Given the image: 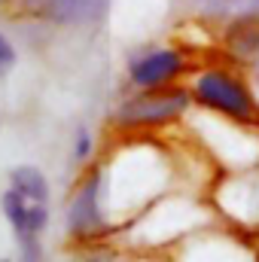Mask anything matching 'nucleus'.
Returning <instances> with one entry per match:
<instances>
[{
    "label": "nucleus",
    "instance_id": "obj_7",
    "mask_svg": "<svg viewBox=\"0 0 259 262\" xmlns=\"http://www.w3.org/2000/svg\"><path fill=\"white\" fill-rule=\"evenodd\" d=\"M9 186L18 189V192H28V195H37V198H46L49 201V183L43 177V171H37L34 165H21L9 174Z\"/></svg>",
    "mask_w": 259,
    "mask_h": 262
},
{
    "label": "nucleus",
    "instance_id": "obj_10",
    "mask_svg": "<svg viewBox=\"0 0 259 262\" xmlns=\"http://www.w3.org/2000/svg\"><path fill=\"white\" fill-rule=\"evenodd\" d=\"M0 262H9V259H0Z\"/></svg>",
    "mask_w": 259,
    "mask_h": 262
},
{
    "label": "nucleus",
    "instance_id": "obj_8",
    "mask_svg": "<svg viewBox=\"0 0 259 262\" xmlns=\"http://www.w3.org/2000/svg\"><path fill=\"white\" fill-rule=\"evenodd\" d=\"M12 64H15V49H12V43L0 34V73H6Z\"/></svg>",
    "mask_w": 259,
    "mask_h": 262
},
{
    "label": "nucleus",
    "instance_id": "obj_2",
    "mask_svg": "<svg viewBox=\"0 0 259 262\" xmlns=\"http://www.w3.org/2000/svg\"><path fill=\"white\" fill-rule=\"evenodd\" d=\"M186 92L180 89H162V92H143L125 101V107L119 110L125 125H156V122H168L174 116H180L186 110Z\"/></svg>",
    "mask_w": 259,
    "mask_h": 262
},
{
    "label": "nucleus",
    "instance_id": "obj_6",
    "mask_svg": "<svg viewBox=\"0 0 259 262\" xmlns=\"http://www.w3.org/2000/svg\"><path fill=\"white\" fill-rule=\"evenodd\" d=\"M98 186L101 177H92L89 183L79 186L76 198L70 201V229L76 235H92L95 229H101V210H98Z\"/></svg>",
    "mask_w": 259,
    "mask_h": 262
},
{
    "label": "nucleus",
    "instance_id": "obj_11",
    "mask_svg": "<svg viewBox=\"0 0 259 262\" xmlns=\"http://www.w3.org/2000/svg\"><path fill=\"white\" fill-rule=\"evenodd\" d=\"M0 3H3V0H0Z\"/></svg>",
    "mask_w": 259,
    "mask_h": 262
},
{
    "label": "nucleus",
    "instance_id": "obj_3",
    "mask_svg": "<svg viewBox=\"0 0 259 262\" xmlns=\"http://www.w3.org/2000/svg\"><path fill=\"white\" fill-rule=\"evenodd\" d=\"M3 213L9 220V226L15 229L18 241L25 238H37L46 223H49V201L37 195H28V192H18V189H6L3 195Z\"/></svg>",
    "mask_w": 259,
    "mask_h": 262
},
{
    "label": "nucleus",
    "instance_id": "obj_1",
    "mask_svg": "<svg viewBox=\"0 0 259 262\" xmlns=\"http://www.w3.org/2000/svg\"><path fill=\"white\" fill-rule=\"evenodd\" d=\"M195 98H198L201 104H207V107L226 113V116H235V119H247L250 110H253V101H250L247 89H244L238 79H232V76H226V73H217V70L198 76V82H195Z\"/></svg>",
    "mask_w": 259,
    "mask_h": 262
},
{
    "label": "nucleus",
    "instance_id": "obj_5",
    "mask_svg": "<svg viewBox=\"0 0 259 262\" xmlns=\"http://www.w3.org/2000/svg\"><path fill=\"white\" fill-rule=\"evenodd\" d=\"M43 12H49L61 25H92L101 21L110 0H37Z\"/></svg>",
    "mask_w": 259,
    "mask_h": 262
},
{
    "label": "nucleus",
    "instance_id": "obj_4",
    "mask_svg": "<svg viewBox=\"0 0 259 262\" xmlns=\"http://www.w3.org/2000/svg\"><path fill=\"white\" fill-rule=\"evenodd\" d=\"M180 67H183V58L177 55V52H171V49H156V52H149V55H143V58H137L134 64H131V79L137 82V85H162V82H168L171 76H177L180 73Z\"/></svg>",
    "mask_w": 259,
    "mask_h": 262
},
{
    "label": "nucleus",
    "instance_id": "obj_9",
    "mask_svg": "<svg viewBox=\"0 0 259 262\" xmlns=\"http://www.w3.org/2000/svg\"><path fill=\"white\" fill-rule=\"evenodd\" d=\"M76 140H79V143H76V159H82V156L89 152V146H92V143H89V131H79Z\"/></svg>",
    "mask_w": 259,
    "mask_h": 262
}]
</instances>
